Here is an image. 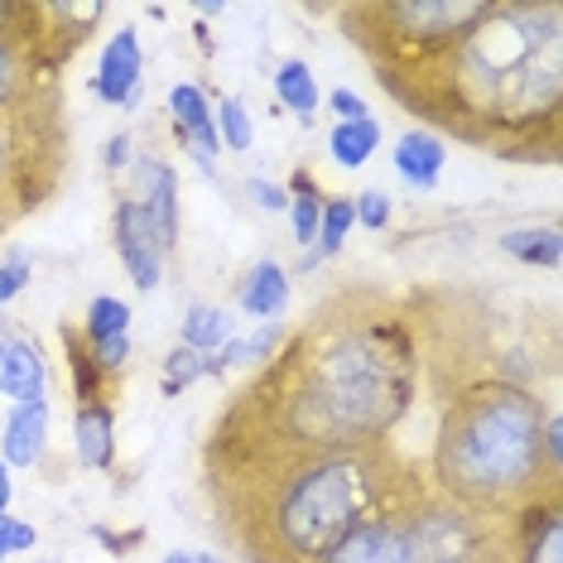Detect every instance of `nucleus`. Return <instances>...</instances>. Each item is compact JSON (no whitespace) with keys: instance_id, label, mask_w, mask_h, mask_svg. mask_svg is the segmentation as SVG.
I'll list each match as a JSON object with an SVG mask.
<instances>
[{"instance_id":"1","label":"nucleus","mask_w":563,"mask_h":563,"mask_svg":"<svg viewBox=\"0 0 563 563\" xmlns=\"http://www.w3.org/2000/svg\"><path fill=\"white\" fill-rule=\"evenodd\" d=\"M419 395L424 356L405 294L371 279L338 285L217 409L202 439V482L275 457L386 448Z\"/></svg>"},{"instance_id":"2","label":"nucleus","mask_w":563,"mask_h":563,"mask_svg":"<svg viewBox=\"0 0 563 563\" xmlns=\"http://www.w3.org/2000/svg\"><path fill=\"white\" fill-rule=\"evenodd\" d=\"M433 135L516 164H559L563 150V5L486 0V15L424 68L380 78Z\"/></svg>"},{"instance_id":"3","label":"nucleus","mask_w":563,"mask_h":563,"mask_svg":"<svg viewBox=\"0 0 563 563\" xmlns=\"http://www.w3.org/2000/svg\"><path fill=\"white\" fill-rule=\"evenodd\" d=\"M424 486V463L386 443L362 453L275 457L202 482V496L241 563H323L371 510Z\"/></svg>"},{"instance_id":"4","label":"nucleus","mask_w":563,"mask_h":563,"mask_svg":"<svg viewBox=\"0 0 563 563\" xmlns=\"http://www.w3.org/2000/svg\"><path fill=\"white\" fill-rule=\"evenodd\" d=\"M439 429L424 477L448 501L486 520H510L534 496H563V482L544 472V419L554 400L506 380H467L439 395Z\"/></svg>"},{"instance_id":"5","label":"nucleus","mask_w":563,"mask_h":563,"mask_svg":"<svg viewBox=\"0 0 563 563\" xmlns=\"http://www.w3.org/2000/svg\"><path fill=\"white\" fill-rule=\"evenodd\" d=\"M405 309L419 332L424 380L433 400L467 380H506L525 390H554L559 332L554 323L534 332V309H501L496 294L463 285L405 289Z\"/></svg>"},{"instance_id":"6","label":"nucleus","mask_w":563,"mask_h":563,"mask_svg":"<svg viewBox=\"0 0 563 563\" xmlns=\"http://www.w3.org/2000/svg\"><path fill=\"white\" fill-rule=\"evenodd\" d=\"M323 563H506V525L424 486L371 510Z\"/></svg>"},{"instance_id":"7","label":"nucleus","mask_w":563,"mask_h":563,"mask_svg":"<svg viewBox=\"0 0 563 563\" xmlns=\"http://www.w3.org/2000/svg\"><path fill=\"white\" fill-rule=\"evenodd\" d=\"M332 15L380 82L448 54L486 15V0H347Z\"/></svg>"},{"instance_id":"8","label":"nucleus","mask_w":563,"mask_h":563,"mask_svg":"<svg viewBox=\"0 0 563 563\" xmlns=\"http://www.w3.org/2000/svg\"><path fill=\"white\" fill-rule=\"evenodd\" d=\"M68 155L63 87H48L20 107H0V236L54 202L68 178Z\"/></svg>"},{"instance_id":"9","label":"nucleus","mask_w":563,"mask_h":563,"mask_svg":"<svg viewBox=\"0 0 563 563\" xmlns=\"http://www.w3.org/2000/svg\"><path fill=\"white\" fill-rule=\"evenodd\" d=\"M107 20L101 0H40V24H34V58L48 78H63L82 44L92 40Z\"/></svg>"},{"instance_id":"10","label":"nucleus","mask_w":563,"mask_h":563,"mask_svg":"<svg viewBox=\"0 0 563 563\" xmlns=\"http://www.w3.org/2000/svg\"><path fill=\"white\" fill-rule=\"evenodd\" d=\"M131 178L135 184L125 188V198L140 208L145 227L159 241V251L174 255L178 251V227H184L178 222V174H174V164L145 150V155H135V164H131Z\"/></svg>"},{"instance_id":"11","label":"nucleus","mask_w":563,"mask_h":563,"mask_svg":"<svg viewBox=\"0 0 563 563\" xmlns=\"http://www.w3.org/2000/svg\"><path fill=\"white\" fill-rule=\"evenodd\" d=\"M506 563H563V496H534L506 520Z\"/></svg>"},{"instance_id":"12","label":"nucleus","mask_w":563,"mask_h":563,"mask_svg":"<svg viewBox=\"0 0 563 563\" xmlns=\"http://www.w3.org/2000/svg\"><path fill=\"white\" fill-rule=\"evenodd\" d=\"M111 246H117L125 275H131V285L140 294H155L164 285V265H169V255L159 251L155 232L145 227V217L125 194H117V208H111Z\"/></svg>"},{"instance_id":"13","label":"nucleus","mask_w":563,"mask_h":563,"mask_svg":"<svg viewBox=\"0 0 563 563\" xmlns=\"http://www.w3.org/2000/svg\"><path fill=\"white\" fill-rule=\"evenodd\" d=\"M140 82H145V48H140V30L135 24H121V30L107 40V48H101L92 92L107 101V107L135 111Z\"/></svg>"},{"instance_id":"14","label":"nucleus","mask_w":563,"mask_h":563,"mask_svg":"<svg viewBox=\"0 0 563 563\" xmlns=\"http://www.w3.org/2000/svg\"><path fill=\"white\" fill-rule=\"evenodd\" d=\"M169 121H174L178 145L188 150V159H194L208 178H217V155H222V140H217V125H212V101H208V92H202L198 82L169 87Z\"/></svg>"},{"instance_id":"15","label":"nucleus","mask_w":563,"mask_h":563,"mask_svg":"<svg viewBox=\"0 0 563 563\" xmlns=\"http://www.w3.org/2000/svg\"><path fill=\"white\" fill-rule=\"evenodd\" d=\"M0 395L10 405L48 400V362L24 332H0Z\"/></svg>"},{"instance_id":"16","label":"nucleus","mask_w":563,"mask_h":563,"mask_svg":"<svg viewBox=\"0 0 563 563\" xmlns=\"http://www.w3.org/2000/svg\"><path fill=\"white\" fill-rule=\"evenodd\" d=\"M48 453V400L10 405L5 424H0V463L15 467H40Z\"/></svg>"},{"instance_id":"17","label":"nucleus","mask_w":563,"mask_h":563,"mask_svg":"<svg viewBox=\"0 0 563 563\" xmlns=\"http://www.w3.org/2000/svg\"><path fill=\"white\" fill-rule=\"evenodd\" d=\"M73 453L82 467H117V400L73 405Z\"/></svg>"},{"instance_id":"18","label":"nucleus","mask_w":563,"mask_h":563,"mask_svg":"<svg viewBox=\"0 0 563 563\" xmlns=\"http://www.w3.org/2000/svg\"><path fill=\"white\" fill-rule=\"evenodd\" d=\"M294 303V285L285 275V265L279 261H255L246 275L236 279V309L255 318V323H279V313H285Z\"/></svg>"},{"instance_id":"19","label":"nucleus","mask_w":563,"mask_h":563,"mask_svg":"<svg viewBox=\"0 0 563 563\" xmlns=\"http://www.w3.org/2000/svg\"><path fill=\"white\" fill-rule=\"evenodd\" d=\"M390 164H395V174H400L409 188L429 194V188H439V178L448 169V145H443V135L424 131V125H415V131H405L400 140H395Z\"/></svg>"},{"instance_id":"20","label":"nucleus","mask_w":563,"mask_h":563,"mask_svg":"<svg viewBox=\"0 0 563 563\" xmlns=\"http://www.w3.org/2000/svg\"><path fill=\"white\" fill-rule=\"evenodd\" d=\"M48 87H63V78H48L40 68V58L30 48L0 40V107H20V101L44 97Z\"/></svg>"},{"instance_id":"21","label":"nucleus","mask_w":563,"mask_h":563,"mask_svg":"<svg viewBox=\"0 0 563 563\" xmlns=\"http://www.w3.org/2000/svg\"><path fill=\"white\" fill-rule=\"evenodd\" d=\"M58 342H63V362H68V386H73V405H92V400H111L117 386L97 371L92 352H87V338L73 318L58 323Z\"/></svg>"},{"instance_id":"22","label":"nucleus","mask_w":563,"mask_h":563,"mask_svg":"<svg viewBox=\"0 0 563 563\" xmlns=\"http://www.w3.org/2000/svg\"><path fill=\"white\" fill-rule=\"evenodd\" d=\"M285 194H289V236H294V246H303V251H313V241H318V222H323V188H318V178L313 169H294L289 174V184H285Z\"/></svg>"},{"instance_id":"23","label":"nucleus","mask_w":563,"mask_h":563,"mask_svg":"<svg viewBox=\"0 0 563 563\" xmlns=\"http://www.w3.org/2000/svg\"><path fill=\"white\" fill-rule=\"evenodd\" d=\"M501 251L516 265L559 271V265H563V232L554 222H544V227H510V232H501Z\"/></svg>"},{"instance_id":"24","label":"nucleus","mask_w":563,"mask_h":563,"mask_svg":"<svg viewBox=\"0 0 563 563\" xmlns=\"http://www.w3.org/2000/svg\"><path fill=\"white\" fill-rule=\"evenodd\" d=\"M275 97H279V107L294 111L303 125H313L318 117V107H323V92H318V82H313V68L303 58H285L275 68Z\"/></svg>"},{"instance_id":"25","label":"nucleus","mask_w":563,"mask_h":563,"mask_svg":"<svg viewBox=\"0 0 563 563\" xmlns=\"http://www.w3.org/2000/svg\"><path fill=\"white\" fill-rule=\"evenodd\" d=\"M227 338H232V313H227L222 303H188L184 328H178V342H184V347L212 356Z\"/></svg>"},{"instance_id":"26","label":"nucleus","mask_w":563,"mask_h":563,"mask_svg":"<svg viewBox=\"0 0 563 563\" xmlns=\"http://www.w3.org/2000/svg\"><path fill=\"white\" fill-rule=\"evenodd\" d=\"M380 150V121H352V125H338L332 121L328 131V155L338 169H362V164Z\"/></svg>"},{"instance_id":"27","label":"nucleus","mask_w":563,"mask_h":563,"mask_svg":"<svg viewBox=\"0 0 563 563\" xmlns=\"http://www.w3.org/2000/svg\"><path fill=\"white\" fill-rule=\"evenodd\" d=\"M212 125H217L222 150H232V155H246V150H251L255 121H251V111H246V101H241V97H217L212 101Z\"/></svg>"},{"instance_id":"28","label":"nucleus","mask_w":563,"mask_h":563,"mask_svg":"<svg viewBox=\"0 0 563 563\" xmlns=\"http://www.w3.org/2000/svg\"><path fill=\"white\" fill-rule=\"evenodd\" d=\"M356 217H352V198H328L323 202V222H318V241H313V255L318 261H338L342 246H347Z\"/></svg>"},{"instance_id":"29","label":"nucleus","mask_w":563,"mask_h":563,"mask_svg":"<svg viewBox=\"0 0 563 563\" xmlns=\"http://www.w3.org/2000/svg\"><path fill=\"white\" fill-rule=\"evenodd\" d=\"M78 328H82L87 342L121 338V332H131V303L117 299V294H97V299L87 303V318H82Z\"/></svg>"},{"instance_id":"30","label":"nucleus","mask_w":563,"mask_h":563,"mask_svg":"<svg viewBox=\"0 0 563 563\" xmlns=\"http://www.w3.org/2000/svg\"><path fill=\"white\" fill-rule=\"evenodd\" d=\"M198 380H208V356L178 342V347L164 356V395H184L188 386H198Z\"/></svg>"},{"instance_id":"31","label":"nucleus","mask_w":563,"mask_h":563,"mask_svg":"<svg viewBox=\"0 0 563 563\" xmlns=\"http://www.w3.org/2000/svg\"><path fill=\"white\" fill-rule=\"evenodd\" d=\"M352 217L356 227H366V232H386L390 217H395V202L386 188H362V194L352 198Z\"/></svg>"},{"instance_id":"32","label":"nucleus","mask_w":563,"mask_h":563,"mask_svg":"<svg viewBox=\"0 0 563 563\" xmlns=\"http://www.w3.org/2000/svg\"><path fill=\"white\" fill-rule=\"evenodd\" d=\"M87 352H92V362L101 376L117 386L125 376V366H131V332H121V338H101V342H87Z\"/></svg>"},{"instance_id":"33","label":"nucleus","mask_w":563,"mask_h":563,"mask_svg":"<svg viewBox=\"0 0 563 563\" xmlns=\"http://www.w3.org/2000/svg\"><path fill=\"white\" fill-rule=\"evenodd\" d=\"M40 544V530L30 520H15V516H0V563L10 554H30Z\"/></svg>"},{"instance_id":"34","label":"nucleus","mask_w":563,"mask_h":563,"mask_svg":"<svg viewBox=\"0 0 563 563\" xmlns=\"http://www.w3.org/2000/svg\"><path fill=\"white\" fill-rule=\"evenodd\" d=\"M135 155H140V150H135V135H131V131H117V135L107 140V145H101V169H107V174H121V169H131V164H135Z\"/></svg>"},{"instance_id":"35","label":"nucleus","mask_w":563,"mask_h":563,"mask_svg":"<svg viewBox=\"0 0 563 563\" xmlns=\"http://www.w3.org/2000/svg\"><path fill=\"white\" fill-rule=\"evenodd\" d=\"M328 107H332V117H338V125L371 121V107H366V97H362V92H352V87H332Z\"/></svg>"},{"instance_id":"36","label":"nucleus","mask_w":563,"mask_h":563,"mask_svg":"<svg viewBox=\"0 0 563 563\" xmlns=\"http://www.w3.org/2000/svg\"><path fill=\"white\" fill-rule=\"evenodd\" d=\"M30 279H34V271L24 261H0V309L5 303H15L24 289H30Z\"/></svg>"},{"instance_id":"37","label":"nucleus","mask_w":563,"mask_h":563,"mask_svg":"<svg viewBox=\"0 0 563 563\" xmlns=\"http://www.w3.org/2000/svg\"><path fill=\"white\" fill-rule=\"evenodd\" d=\"M246 194L255 208H265V212H285L289 208V194H285V184H275V178H246Z\"/></svg>"},{"instance_id":"38","label":"nucleus","mask_w":563,"mask_h":563,"mask_svg":"<svg viewBox=\"0 0 563 563\" xmlns=\"http://www.w3.org/2000/svg\"><path fill=\"white\" fill-rule=\"evenodd\" d=\"M544 472L554 482H563V419H559V409L544 419Z\"/></svg>"},{"instance_id":"39","label":"nucleus","mask_w":563,"mask_h":563,"mask_svg":"<svg viewBox=\"0 0 563 563\" xmlns=\"http://www.w3.org/2000/svg\"><path fill=\"white\" fill-rule=\"evenodd\" d=\"M92 534H97L101 549H117V554H125V549H135L140 540H145V530H125V534H117V530H92Z\"/></svg>"},{"instance_id":"40","label":"nucleus","mask_w":563,"mask_h":563,"mask_svg":"<svg viewBox=\"0 0 563 563\" xmlns=\"http://www.w3.org/2000/svg\"><path fill=\"white\" fill-rule=\"evenodd\" d=\"M10 501H15V477H10V467L0 463V516H10Z\"/></svg>"},{"instance_id":"41","label":"nucleus","mask_w":563,"mask_h":563,"mask_svg":"<svg viewBox=\"0 0 563 563\" xmlns=\"http://www.w3.org/2000/svg\"><path fill=\"white\" fill-rule=\"evenodd\" d=\"M164 563H222L217 554H194V549H174V554H164Z\"/></svg>"}]
</instances>
